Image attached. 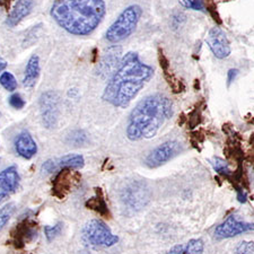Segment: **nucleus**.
I'll use <instances>...</instances> for the list:
<instances>
[{"instance_id":"f257e3e1","label":"nucleus","mask_w":254,"mask_h":254,"mask_svg":"<svg viewBox=\"0 0 254 254\" xmlns=\"http://www.w3.org/2000/svg\"><path fill=\"white\" fill-rule=\"evenodd\" d=\"M153 76V68L142 64L136 52H128L110 77L102 98L116 108H128Z\"/></svg>"},{"instance_id":"f03ea898","label":"nucleus","mask_w":254,"mask_h":254,"mask_svg":"<svg viewBox=\"0 0 254 254\" xmlns=\"http://www.w3.org/2000/svg\"><path fill=\"white\" fill-rule=\"evenodd\" d=\"M51 16L64 31L73 35H89L105 16L103 0H56Z\"/></svg>"},{"instance_id":"7ed1b4c3","label":"nucleus","mask_w":254,"mask_h":254,"mask_svg":"<svg viewBox=\"0 0 254 254\" xmlns=\"http://www.w3.org/2000/svg\"><path fill=\"white\" fill-rule=\"evenodd\" d=\"M173 116V104L169 97L154 94L141 100L130 113L127 137L131 141L151 139L166 120Z\"/></svg>"},{"instance_id":"20e7f679","label":"nucleus","mask_w":254,"mask_h":254,"mask_svg":"<svg viewBox=\"0 0 254 254\" xmlns=\"http://www.w3.org/2000/svg\"><path fill=\"white\" fill-rule=\"evenodd\" d=\"M140 16L141 8L138 5H132L126 8L116 22L106 31V40L111 43H118L128 38L136 30Z\"/></svg>"},{"instance_id":"39448f33","label":"nucleus","mask_w":254,"mask_h":254,"mask_svg":"<svg viewBox=\"0 0 254 254\" xmlns=\"http://www.w3.org/2000/svg\"><path fill=\"white\" fill-rule=\"evenodd\" d=\"M83 242L93 248H111L119 242V236L114 235L111 229L100 219H92L81 232Z\"/></svg>"},{"instance_id":"423d86ee","label":"nucleus","mask_w":254,"mask_h":254,"mask_svg":"<svg viewBox=\"0 0 254 254\" xmlns=\"http://www.w3.org/2000/svg\"><path fill=\"white\" fill-rule=\"evenodd\" d=\"M40 110L43 125L48 129L56 128L59 118V95L53 91L43 93L40 97Z\"/></svg>"},{"instance_id":"0eeeda50","label":"nucleus","mask_w":254,"mask_h":254,"mask_svg":"<svg viewBox=\"0 0 254 254\" xmlns=\"http://www.w3.org/2000/svg\"><path fill=\"white\" fill-rule=\"evenodd\" d=\"M180 150H181V145L178 141H166L151 151L146 157L145 164L150 169H156V167L163 165L176 156L180 153Z\"/></svg>"},{"instance_id":"6e6552de","label":"nucleus","mask_w":254,"mask_h":254,"mask_svg":"<svg viewBox=\"0 0 254 254\" xmlns=\"http://www.w3.org/2000/svg\"><path fill=\"white\" fill-rule=\"evenodd\" d=\"M253 231V224L243 223L237 220L235 216H229L215 229V236L217 239H232V237L239 236L243 233Z\"/></svg>"},{"instance_id":"1a4fd4ad","label":"nucleus","mask_w":254,"mask_h":254,"mask_svg":"<svg viewBox=\"0 0 254 254\" xmlns=\"http://www.w3.org/2000/svg\"><path fill=\"white\" fill-rule=\"evenodd\" d=\"M85 165V159L81 155L77 154H69L64 155V156L57 158V159H49V161L44 162V164L41 167V171L44 174H51L53 172L59 171L61 169H72V170H79Z\"/></svg>"},{"instance_id":"9d476101","label":"nucleus","mask_w":254,"mask_h":254,"mask_svg":"<svg viewBox=\"0 0 254 254\" xmlns=\"http://www.w3.org/2000/svg\"><path fill=\"white\" fill-rule=\"evenodd\" d=\"M79 174L73 172L72 169L59 170L58 174L56 175L55 180H53L52 193L59 199L64 198L69 193V191L72 189L73 184L79 181Z\"/></svg>"},{"instance_id":"9b49d317","label":"nucleus","mask_w":254,"mask_h":254,"mask_svg":"<svg viewBox=\"0 0 254 254\" xmlns=\"http://www.w3.org/2000/svg\"><path fill=\"white\" fill-rule=\"evenodd\" d=\"M206 42L216 58L225 59L231 55V46L227 36L219 27H214L209 31Z\"/></svg>"},{"instance_id":"f8f14e48","label":"nucleus","mask_w":254,"mask_h":254,"mask_svg":"<svg viewBox=\"0 0 254 254\" xmlns=\"http://www.w3.org/2000/svg\"><path fill=\"white\" fill-rule=\"evenodd\" d=\"M19 182L20 176L16 166H9L0 172V202L15 193Z\"/></svg>"},{"instance_id":"ddd939ff","label":"nucleus","mask_w":254,"mask_h":254,"mask_svg":"<svg viewBox=\"0 0 254 254\" xmlns=\"http://www.w3.org/2000/svg\"><path fill=\"white\" fill-rule=\"evenodd\" d=\"M38 236V226L34 220L26 218L15 227L13 233V241L16 249H22L27 243L34 241Z\"/></svg>"},{"instance_id":"4468645a","label":"nucleus","mask_w":254,"mask_h":254,"mask_svg":"<svg viewBox=\"0 0 254 254\" xmlns=\"http://www.w3.org/2000/svg\"><path fill=\"white\" fill-rule=\"evenodd\" d=\"M121 48L113 47L110 48L105 56L102 58L100 64H98V75L102 78H106V77L112 76V73L116 71L118 68L119 63L121 60Z\"/></svg>"},{"instance_id":"2eb2a0df","label":"nucleus","mask_w":254,"mask_h":254,"mask_svg":"<svg viewBox=\"0 0 254 254\" xmlns=\"http://www.w3.org/2000/svg\"><path fill=\"white\" fill-rule=\"evenodd\" d=\"M15 149L20 157L31 159L38 153V145L28 131H23L15 139Z\"/></svg>"},{"instance_id":"dca6fc26","label":"nucleus","mask_w":254,"mask_h":254,"mask_svg":"<svg viewBox=\"0 0 254 254\" xmlns=\"http://www.w3.org/2000/svg\"><path fill=\"white\" fill-rule=\"evenodd\" d=\"M33 0H17L13 8V10L10 11V14L8 15L6 19V24L9 27H14L19 24L22 20L31 14L33 9Z\"/></svg>"},{"instance_id":"f3484780","label":"nucleus","mask_w":254,"mask_h":254,"mask_svg":"<svg viewBox=\"0 0 254 254\" xmlns=\"http://www.w3.org/2000/svg\"><path fill=\"white\" fill-rule=\"evenodd\" d=\"M204 243L201 239H193L184 244H178L171 248L166 254H202Z\"/></svg>"},{"instance_id":"a211bd4d","label":"nucleus","mask_w":254,"mask_h":254,"mask_svg":"<svg viewBox=\"0 0 254 254\" xmlns=\"http://www.w3.org/2000/svg\"><path fill=\"white\" fill-rule=\"evenodd\" d=\"M40 76V59L38 56H32L25 68V75H24L23 85L26 88H32L36 84Z\"/></svg>"},{"instance_id":"6ab92c4d","label":"nucleus","mask_w":254,"mask_h":254,"mask_svg":"<svg viewBox=\"0 0 254 254\" xmlns=\"http://www.w3.org/2000/svg\"><path fill=\"white\" fill-rule=\"evenodd\" d=\"M96 195L93 196L86 202V207L92 209V210H95L98 214L102 216H106L109 215V209H108V204H106L105 200L102 196V193L100 189H96Z\"/></svg>"},{"instance_id":"aec40b11","label":"nucleus","mask_w":254,"mask_h":254,"mask_svg":"<svg viewBox=\"0 0 254 254\" xmlns=\"http://www.w3.org/2000/svg\"><path fill=\"white\" fill-rule=\"evenodd\" d=\"M0 84L8 92H14L17 88V81L14 75L9 71H3L0 75Z\"/></svg>"},{"instance_id":"412c9836","label":"nucleus","mask_w":254,"mask_h":254,"mask_svg":"<svg viewBox=\"0 0 254 254\" xmlns=\"http://www.w3.org/2000/svg\"><path fill=\"white\" fill-rule=\"evenodd\" d=\"M15 211V204L8 203L2 208H0V232L5 228L6 225L9 222L11 216H13Z\"/></svg>"},{"instance_id":"4be33fe9","label":"nucleus","mask_w":254,"mask_h":254,"mask_svg":"<svg viewBox=\"0 0 254 254\" xmlns=\"http://www.w3.org/2000/svg\"><path fill=\"white\" fill-rule=\"evenodd\" d=\"M210 163H211V165L214 166V169L217 173L226 175V176L232 175V171H231V169H229L228 164L225 162L224 159L219 158V157H215L214 159H211Z\"/></svg>"},{"instance_id":"5701e85b","label":"nucleus","mask_w":254,"mask_h":254,"mask_svg":"<svg viewBox=\"0 0 254 254\" xmlns=\"http://www.w3.org/2000/svg\"><path fill=\"white\" fill-rule=\"evenodd\" d=\"M203 7L206 8L207 11L209 14L211 15V17L214 18V20H216L218 24H222V19H220V16L217 11V6L214 0H202Z\"/></svg>"},{"instance_id":"b1692460","label":"nucleus","mask_w":254,"mask_h":254,"mask_svg":"<svg viewBox=\"0 0 254 254\" xmlns=\"http://www.w3.org/2000/svg\"><path fill=\"white\" fill-rule=\"evenodd\" d=\"M61 231H63V223L56 224L55 226H46L44 227V233H46V237L49 242H52L53 240L58 236Z\"/></svg>"},{"instance_id":"393cba45","label":"nucleus","mask_w":254,"mask_h":254,"mask_svg":"<svg viewBox=\"0 0 254 254\" xmlns=\"http://www.w3.org/2000/svg\"><path fill=\"white\" fill-rule=\"evenodd\" d=\"M253 242H241L237 245L235 254H253Z\"/></svg>"},{"instance_id":"a878e982","label":"nucleus","mask_w":254,"mask_h":254,"mask_svg":"<svg viewBox=\"0 0 254 254\" xmlns=\"http://www.w3.org/2000/svg\"><path fill=\"white\" fill-rule=\"evenodd\" d=\"M181 3L187 8H191L194 10H204L202 0H181Z\"/></svg>"},{"instance_id":"bb28decb","label":"nucleus","mask_w":254,"mask_h":254,"mask_svg":"<svg viewBox=\"0 0 254 254\" xmlns=\"http://www.w3.org/2000/svg\"><path fill=\"white\" fill-rule=\"evenodd\" d=\"M9 104L13 106V108L19 110L25 106V101L23 100L19 94H13V95L9 97Z\"/></svg>"},{"instance_id":"cd10ccee","label":"nucleus","mask_w":254,"mask_h":254,"mask_svg":"<svg viewBox=\"0 0 254 254\" xmlns=\"http://www.w3.org/2000/svg\"><path fill=\"white\" fill-rule=\"evenodd\" d=\"M237 75H239V70L237 69H229L227 72V86L231 85L236 79Z\"/></svg>"},{"instance_id":"c85d7f7f","label":"nucleus","mask_w":254,"mask_h":254,"mask_svg":"<svg viewBox=\"0 0 254 254\" xmlns=\"http://www.w3.org/2000/svg\"><path fill=\"white\" fill-rule=\"evenodd\" d=\"M159 63H161V65H162V68L164 69V71H167V69H169V67H170L169 60L166 59V57L164 56L163 52L159 53Z\"/></svg>"},{"instance_id":"c756f323","label":"nucleus","mask_w":254,"mask_h":254,"mask_svg":"<svg viewBox=\"0 0 254 254\" xmlns=\"http://www.w3.org/2000/svg\"><path fill=\"white\" fill-rule=\"evenodd\" d=\"M237 199H239V201L244 203L247 201V192H245L243 189H240L237 191Z\"/></svg>"},{"instance_id":"7c9ffc66","label":"nucleus","mask_w":254,"mask_h":254,"mask_svg":"<svg viewBox=\"0 0 254 254\" xmlns=\"http://www.w3.org/2000/svg\"><path fill=\"white\" fill-rule=\"evenodd\" d=\"M7 67V63L2 58H0V72L3 71Z\"/></svg>"}]
</instances>
